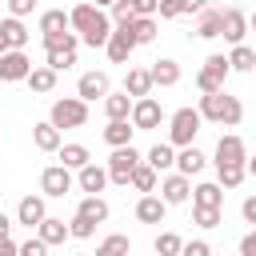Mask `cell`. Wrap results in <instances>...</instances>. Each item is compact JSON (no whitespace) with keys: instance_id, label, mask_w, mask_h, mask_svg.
<instances>
[{"instance_id":"1f68e13d","label":"cell","mask_w":256,"mask_h":256,"mask_svg":"<svg viewBox=\"0 0 256 256\" xmlns=\"http://www.w3.org/2000/svg\"><path fill=\"white\" fill-rule=\"evenodd\" d=\"M128 252H132V240L124 232H112V236H104L96 244V256H128Z\"/></svg>"},{"instance_id":"6f0895ef","label":"cell","mask_w":256,"mask_h":256,"mask_svg":"<svg viewBox=\"0 0 256 256\" xmlns=\"http://www.w3.org/2000/svg\"><path fill=\"white\" fill-rule=\"evenodd\" d=\"M0 52H8V40H4V32H0Z\"/></svg>"},{"instance_id":"d6a6232c","label":"cell","mask_w":256,"mask_h":256,"mask_svg":"<svg viewBox=\"0 0 256 256\" xmlns=\"http://www.w3.org/2000/svg\"><path fill=\"white\" fill-rule=\"evenodd\" d=\"M0 32H4L8 48H24V44H28V28H24V20H16V16L0 20Z\"/></svg>"},{"instance_id":"ac0fdd59","label":"cell","mask_w":256,"mask_h":256,"mask_svg":"<svg viewBox=\"0 0 256 256\" xmlns=\"http://www.w3.org/2000/svg\"><path fill=\"white\" fill-rule=\"evenodd\" d=\"M44 216H48V208H44V196H24V200L16 204V224H28V228H36Z\"/></svg>"},{"instance_id":"db71d44e","label":"cell","mask_w":256,"mask_h":256,"mask_svg":"<svg viewBox=\"0 0 256 256\" xmlns=\"http://www.w3.org/2000/svg\"><path fill=\"white\" fill-rule=\"evenodd\" d=\"M8 228H12V220H8L4 212H0V236H8Z\"/></svg>"},{"instance_id":"5bb4252c","label":"cell","mask_w":256,"mask_h":256,"mask_svg":"<svg viewBox=\"0 0 256 256\" xmlns=\"http://www.w3.org/2000/svg\"><path fill=\"white\" fill-rule=\"evenodd\" d=\"M76 184H80V192H88V196H100L104 192V184H108V168H100V164H84V168H76Z\"/></svg>"},{"instance_id":"ee69618b","label":"cell","mask_w":256,"mask_h":256,"mask_svg":"<svg viewBox=\"0 0 256 256\" xmlns=\"http://www.w3.org/2000/svg\"><path fill=\"white\" fill-rule=\"evenodd\" d=\"M20 256H48V244H44L40 236H32V240L20 244Z\"/></svg>"},{"instance_id":"bcb514c9","label":"cell","mask_w":256,"mask_h":256,"mask_svg":"<svg viewBox=\"0 0 256 256\" xmlns=\"http://www.w3.org/2000/svg\"><path fill=\"white\" fill-rule=\"evenodd\" d=\"M180 256H212V248H208V240H188L180 248Z\"/></svg>"},{"instance_id":"4dcf8cb0","label":"cell","mask_w":256,"mask_h":256,"mask_svg":"<svg viewBox=\"0 0 256 256\" xmlns=\"http://www.w3.org/2000/svg\"><path fill=\"white\" fill-rule=\"evenodd\" d=\"M228 68H232V72H252V68H256V48H248V44H232V52H228Z\"/></svg>"},{"instance_id":"f907efd6","label":"cell","mask_w":256,"mask_h":256,"mask_svg":"<svg viewBox=\"0 0 256 256\" xmlns=\"http://www.w3.org/2000/svg\"><path fill=\"white\" fill-rule=\"evenodd\" d=\"M156 12H160L164 20H176V16H180V8H176V0H160V8H156Z\"/></svg>"},{"instance_id":"3957f363","label":"cell","mask_w":256,"mask_h":256,"mask_svg":"<svg viewBox=\"0 0 256 256\" xmlns=\"http://www.w3.org/2000/svg\"><path fill=\"white\" fill-rule=\"evenodd\" d=\"M200 112L196 108H176L172 116H168V144L172 148H184V144H192L196 140V132H200Z\"/></svg>"},{"instance_id":"484cf974","label":"cell","mask_w":256,"mask_h":256,"mask_svg":"<svg viewBox=\"0 0 256 256\" xmlns=\"http://www.w3.org/2000/svg\"><path fill=\"white\" fill-rule=\"evenodd\" d=\"M128 184H132L136 192H156V184H160V172H156L152 164H144V160H140V164L132 168V176H128Z\"/></svg>"},{"instance_id":"9c48e42d","label":"cell","mask_w":256,"mask_h":256,"mask_svg":"<svg viewBox=\"0 0 256 256\" xmlns=\"http://www.w3.org/2000/svg\"><path fill=\"white\" fill-rule=\"evenodd\" d=\"M104 52H108V60H112V64H128V56L136 52V40H132L128 24H112V36H108Z\"/></svg>"},{"instance_id":"7c38bea8","label":"cell","mask_w":256,"mask_h":256,"mask_svg":"<svg viewBox=\"0 0 256 256\" xmlns=\"http://www.w3.org/2000/svg\"><path fill=\"white\" fill-rule=\"evenodd\" d=\"M244 32H248V16H244L240 8H224V16H220V36H224L228 44H244Z\"/></svg>"},{"instance_id":"d590c367","label":"cell","mask_w":256,"mask_h":256,"mask_svg":"<svg viewBox=\"0 0 256 256\" xmlns=\"http://www.w3.org/2000/svg\"><path fill=\"white\" fill-rule=\"evenodd\" d=\"M44 32H68V12H64V8L40 12V36H44Z\"/></svg>"},{"instance_id":"6da1fadb","label":"cell","mask_w":256,"mask_h":256,"mask_svg":"<svg viewBox=\"0 0 256 256\" xmlns=\"http://www.w3.org/2000/svg\"><path fill=\"white\" fill-rule=\"evenodd\" d=\"M68 28H76L80 44H88V48H104L108 36H112L108 8H96L92 0H84V4H76V8L68 12Z\"/></svg>"},{"instance_id":"f6af8a7d","label":"cell","mask_w":256,"mask_h":256,"mask_svg":"<svg viewBox=\"0 0 256 256\" xmlns=\"http://www.w3.org/2000/svg\"><path fill=\"white\" fill-rule=\"evenodd\" d=\"M36 4H40V0H8V12H12L16 20H24L28 12H36Z\"/></svg>"},{"instance_id":"44dd1931","label":"cell","mask_w":256,"mask_h":256,"mask_svg":"<svg viewBox=\"0 0 256 256\" xmlns=\"http://www.w3.org/2000/svg\"><path fill=\"white\" fill-rule=\"evenodd\" d=\"M152 76H148V68H128V76H124V92L132 96V100H140V96H152Z\"/></svg>"},{"instance_id":"7dc6e473","label":"cell","mask_w":256,"mask_h":256,"mask_svg":"<svg viewBox=\"0 0 256 256\" xmlns=\"http://www.w3.org/2000/svg\"><path fill=\"white\" fill-rule=\"evenodd\" d=\"M132 8H136V16H156L160 0H132Z\"/></svg>"},{"instance_id":"816d5d0a","label":"cell","mask_w":256,"mask_h":256,"mask_svg":"<svg viewBox=\"0 0 256 256\" xmlns=\"http://www.w3.org/2000/svg\"><path fill=\"white\" fill-rule=\"evenodd\" d=\"M240 256H256V228H252V232L240 240Z\"/></svg>"},{"instance_id":"7bdbcfd3","label":"cell","mask_w":256,"mask_h":256,"mask_svg":"<svg viewBox=\"0 0 256 256\" xmlns=\"http://www.w3.org/2000/svg\"><path fill=\"white\" fill-rule=\"evenodd\" d=\"M92 232H96L92 220H84V216H72V220H68V236H76V240H92Z\"/></svg>"},{"instance_id":"cb8c5ba5","label":"cell","mask_w":256,"mask_h":256,"mask_svg":"<svg viewBox=\"0 0 256 256\" xmlns=\"http://www.w3.org/2000/svg\"><path fill=\"white\" fill-rule=\"evenodd\" d=\"M192 204H200V208H220V204H224V188H220L216 180H204V184L192 188Z\"/></svg>"},{"instance_id":"4fadbf2b","label":"cell","mask_w":256,"mask_h":256,"mask_svg":"<svg viewBox=\"0 0 256 256\" xmlns=\"http://www.w3.org/2000/svg\"><path fill=\"white\" fill-rule=\"evenodd\" d=\"M244 160H248V148H244L240 136L228 132V136L216 140V160H212V164H244Z\"/></svg>"},{"instance_id":"b9f144b4","label":"cell","mask_w":256,"mask_h":256,"mask_svg":"<svg viewBox=\"0 0 256 256\" xmlns=\"http://www.w3.org/2000/svg\"><path fill=\"white\" fill-rule=\"evenodd\" d=\"M108 20H112V24H128V20H136V8H132V0H116V4L108 8Z\"/></svg>"},{"instance_id":"7402d4cb","label":"cell","mask_w":256,"mask_h":256,"mask_svg":"<svg viewBox=\"0 0 256 256\" xmlns=\"http://www.w3.org/2000/svg\"><path fill=\"white\" fill-rule=\"evenodd\" d=\"M32 144H36L40 152H56V148H60V128H56L52 120L32 124Z\"/></svg>"},{"instance_id":"8992f818","label":"cell","mask_w":256,"mask_h":256,"mask_svg":"<svg viewBox=\"0 0 256 256\" xmlns=\"http://www.w3.org/2000/svg\"><path fill=\"white\" fill-rule=\"evenodd\" d=\"M128 120H132L136 132H152V128L164 124V104L156 96H140V100H132V116Z\"/></svg>"},{"instance_id":"83f0119b","label":"cell","mask_w":256,"mask_h":256,"mask_svg":"<svg viewBox=\"0 0 256 256\" xmlns=\"http://www.w3.org/2000/svg\"><path fill=\"white\" fill-rule=\"evenodd\" d=\"M132 120H108V128H104V144H112V148H124V144H132Z\"/></svg>"},{"instance_id":"8d00e7d4","label":"cell","mask_w":256,"mask_h":256,"mask_svg":"<svg viewBox=\"0 0 256 256\" xmlns=\"http://www.w3.org/2000/svg\"><path fill=\"white\" fill-rule=\"evenodd\" d=\"M24 84H28L32 92H52V88H56V72H52L48 64H44V68H32Z\"/></svg>"},{"instance_id":"e575fe53","label":"cell","mask_w":256,"mask_h":256,"mask_svg":"<svg viewBox=\"0 0 256 256\" xmlns=\"http://www.w3.org/2000/svg\"><path fill=\"white\" fill-rule=\"evenodd\" d=\"M244 164H216V184L220 188H240L244 184Z\"/></svg>"},{"instance_id":"9f6ffc18","label":"cell","mask_w":256,"mask_h":256,"mask_svg":"<svg viewBox=\"0 0 256 256\" xmlns=\"http://www.w3.org/2000/svg\"><path fill=\"white\" fill-rule=\"evenodd\" d=\"M92 4H96V8H112L116 0H92Z\"/></svg>"},{"instance_id":"d6986e66","label":"cell","mask_w":256,"mask_h":256,"mask_svg":"<svg viewBox=\"0 0 256 256\" xmlns=\"http://www.w3.org/2000/svg\"><path fill=\"white\" fill-rule=\"evenodd\" d=\"M148 76H152V84H160V88H172V84H180V64H176L172 56H160V60L148 68Z\"/></svg>"},{"instance_id":"f546056e","label":"cell","mask_w":256,"mask_h":256,"mask_svg":"<svg viewBox=\"0 0 256 256\" xmlns=\"http://www.w3.org/2000/svg\"><path fill=\"white\" fill-rule=\"evenodd\" d=\"M144 164H152L156 172H168V168L176 164V148H172V144H152L148 156H144Z\"/></svg>"},{"instance_id":"f1b7e54d","label":"cell","mask_w":256,"mask_h":256,"mask_svg":"<svg viewBox=\"0 0 256 256\" xmlns=\"http://www.w3.org/2000/svg\"><path fill=\"white\" fill-rule=\"evenodd\" d=\"M128 32H132L136 48H140V44H152V40H156V16H136V20H128Z\"/></svg>"},{"instance_id":"f5cc1de1","label":"cell","mask_w":256,"mask_h":256,"mask_svg":"<svg viewBox=\"0 0 256 256\" xmlns=\"http://www.w3.org/2000/svg\"><path fill=\"white\" fill-rule=\"evenodd\" d=\"M0 256H20V244H12L8 236H0Z\"/></svg>"},{"instance_id":"7a4b0ae2","label":"cell","mask_w":256,"mask_h":256,"mask_svg":"<svg viewBox=\"0 0 256 256\" xmlns=\"http://www.w3.org/2000/svg\"><path fill=\"white\" fill-rule=\"evenodd\" d=\"M200 120H212V124H228V128H236L240 120H244V104L236 100V96H228L224 88L220 92H200Z\"/></svg>"},{"instance_id":"836d02e7","label":"cell","mask_w":256,"mask_h":256,"mask_svg":"<svg viewBox=\"0 0 256 256\" xmlns=\"http://www.w3.org/2000/svg\"><path fill=\"white\" fill-rule=\"evenodd\" d=\"M56 152H60V164H64V168H72V172H76V168H84V164L92 160L84 144H60Z\"/></svg>"},{"instance_id":"60d3db41","label":"cell","mask_w":256,"mask_h":256,"mask_svg":"<svg viewBox=\"0 0 256 256\" xmlns=\"http://www.w3.org/2000/svg\"><path fill=\"white\" fill-rule=\"evenodd\" d=\"M192 220L200 224V228H220V208H200V204H192Z\"/></svg>"},{"instance_id":"ab89813d","label":"cell","mask_w":256,"mask_h":256,"mask_svg":"<svg viewBox=\"0 0 256 256\" xmlns=\"http://www.w3.org/2000/svg\"><path fill=\"white\" fill-rule=\"evenodd\" d=\"M72 64H76V52H72V48H52V52H48V68H52V72H68Z\"/></svg>"},{"instance_id":"f35d334b","label":"cell","mask_w":256,"mask_h":256,"mask_svg":"<svg viewBox=\"0 0 256 256\" xmlns=\"http://www.w3.org/2000/svg\"><path fill=\"white\" fill-rule=\"evenodd\" d=\"M152 248H156V256H180V248H184V240H180L176 232H160Z\"/></svg>"},{"instance_id":"603a6c76","label":"cell","mask_w":256,"mask_h":256,"mask_svg":"<svg viewBox=\"0 0 256 256\" xmlns=\"http://www.w3.org/2000/svg\"><path fill=\"white\" fill-rule=\"evenodd\" d=\"M36 236H40L48 248H52V244H64V240H68V224H64L60 216H44V220L36 224Z\"/></svg>"},{"instance_id":"ba28073f","label":"cell","mask_w":256,"mask_h":256,"mask_svg":"<svg viewBox=\"0 0 256 256\" xmlns=\"http://www.w3.org/2000/svg\"><path fill=\"white\" fill-rule=\"evenodd\" d=\"M28 72H32V60H28L24 48H8V52H0V84L28 80Z\"/></svg>"},{"instance_id":"74e56055","label":"cell","mask_w":256,"mask_h":256,"mask_svg":"<svg viewBox=\"0 0 256 256\" xmlns=\"http://www.w3.org/2000/svg\"><path fill=\"white\" fill-rule=\"evenodd\" d=\"M40 40H44V52H52V48H72L76 52L80 48V36L76 32H44Z\"/></svg>"},{"instance_id":"c3c4849f","label":"cell","mask_w":256,"mask_h":256,"mask_svg":"<svg viewBox=\"0 0 256 256\" xmlns=\"http://www.w3.org/2000/svg\"><path fill=\"white\" fill-rule=\"evenodd\" d=\"M208 0H176V8H180V16H196L200 8H204Z\"/></svg>"},{"instance_id":"8fae6325","label":"cell","mask_w":256,"mask_h":256,"mask_svg":"<svg viewBox=\"0 0 256 256\" xmlns=\"http://www.w3.org/2000/svg\"><path fill=\"white\" fill-rule=\"evenodd\" d=\"M112 92V80H108V72H84L80 80H76V96L84 100V104H92V100H104Z\"/></svg>"},{"instance_id":"e0dca14e","label":"cell","mask_w":256,"mask_h":256,"mask_svg":"<svg viewBox=\"0 0 256 256\" xmlns=\"http://www.w3.org/2000/svg\"><path fill=\"white\" fill-rule=\"evenodd\" d=\"M164 212H168V204H164L156 192H144V196L136 200V220H140V224H164Z\"/></svg>"},{"instance_id":"5b68a950","label":"cell","mask_w":256,"mask_h":256,"mask_svg":"<svg viewBox=\"0 0 256 256\" xmlns=\"http://www.w3.org/2000/svg\"><path fill=\"white\" fill-rule=\"evenodd\" d=\"M228 72H232V68H228V56H224V52H212V56L204 60V68L196 72V88H200V92H220L224 80H228Z\"/></svg>"},{"instance_id":"2e32d148","label":"cell","mask_w":256,"mask_h":256,"mask_svg":"<svg viewBox=\"0 0 256 256\" xmlns=\"http://www.w3.org/2000/svg\"><path fill=\"white\" fill-rule=\"evenodd\" d=\"M220 16H224V8H216V4H204L200 12H196V36L200 40H216L220 36Z\"/></svg>"},{"instance_id":"9a60e30c","label":"cell","mask_w":256,"mask_h":256,"mask_svg":"<svg viewBox=\"0 0 256 256\" xmlns=\"http://www.w3.org/2000/svg\"><path fill=\"white\" fill-rule=\"evenodd\" d=\"M192 196V184H188V176H180V172H168L164 180H160V200L164 204H184Z\"/></svg>"},{"instance_id":"ffe728a7","label":"cell","mask_w":256,"mask_h":256,"mask_svg":"<svg viewBox=\"0 0 256 256\" xmlns=\"http://www.w3.org/2000/svg\"><path fill=\"white\" fill-rule=\"evenodd\" d=\"M204 164H208V160H204V152H200L196 144H184V148L176 152V172H180V176H196V172H204Z\"/></svg>"},{"instance_id":"681fc988","label":"cell","mask_w":256,"mask_h":256,"mask_svg":"<svg viewBox=\"0 0 256 256\" xmlns=\"http://www.w3.org/2000/svg\"><path fill=\"white\" fill-rule=\"evenodd\" d=\"M240 216H244V220H248V224L256 228V196H248V200L240 204Z\"/></svg>"},{"instance_id":"30bf717a","label":"cell","mask_w":256,"mask_h":256,"mask_svg":"<svg viewBox=\"0 0 256 256\" xmlns=\"http://www.w3.org/2000/svg\"><path fill=\"white\" fill-rule=\"evenodd\" d=\"M40 192L44 196H64V192H72V168H64V164H48L44 172H40Z\"/></svg>"},{"instance_id":"277c9868","label":"cell","mask_w":256,"mask_h":256,"mask_svg":"<svg viewBox=\"0 0 256 256\" xmlns=\"http://www.w3.org/2000/svg\"><path fill=\"white\" fill-rule=\"evenodd\" d=\"M48 120H52L56 128H84V124H88V104H84L80 96L52 100V112H48Z\"/></svg>"},{"instance_id":"680465c9","label":"cell","mask_w":256,"mask_h":256,"mask_svg":"<svg viewBox=\"0 0 256 256\" xmlns=\"http://www.w3.org/2000/svg\"><path fill=\"white\" fill-rule=\"evenodd\" d=\"M248 28H252V32H256V12H252V16H248Z\"/></svg>"},{"instance_id":"4316f807","label":"cell","mask_w":256,"mask_h":256,"mask_svg":"<svg viewBox=\"0 0 256 256\" xmlns=\"http://www.w3.org/2000/svg\"><path fill=\"white\" fill-rule=\"evenodd\" d=\"M76 216H84V220H92V224H104V220H108V200H104V196H84V200L76 204Z\"/></svg>"},{"instance_id":"11a10c76","label":"cell","mask_w":256,"mask_h":256,"mask_svg":"<svg viewBox=\"0 0 256 256\" xmlns=\"http://www.w3.org/2000/svg\"><path fill=\"white\" fill-rule=\"evenodd\" d=\"M244 172H248V176H256V156H248V160H244Z\"/></svg>"},{"instance_id":"52a82bcc","label":"cell","mask_w":256,"mask_h":256,"mask_svg":"<svg viewBox=\"0 0 256 256\" xmlns=\"http://www.w3.org/2000/svg\"><path fill=\"white\" fill-rule=\"evenodd\" d=\"M136 164H140V152H136L132 144L112 148V156H108V180H112V184H128V176H132Z\"/></svg>"},{"instance_id":"d4e9b609","label":"cell","mask_w":256,"mask_h":256,"mask_svg":"<svg viewBox=\"0 0 256 256\" xmlns=\"http://www.w3.org/2000/svg\"><path fill=\"white\" fill-rule=\"evenodd\" d=\"M104 116L108 120H128L132 116V96L128 92H108L104 96Z\"/></svg>"}]
</instances>
